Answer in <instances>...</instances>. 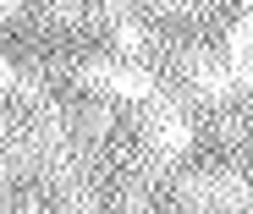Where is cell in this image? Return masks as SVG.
Returning a JSON list of instances; mask_svg holds the SVG:
<instances>
[{
  "instance_id": "obj_1",
  "label": "cell",
  "mask_w": 253,
  "mask_h": 214,
  "mask_svg": "<svg viewBox=\"0 0 253 214\" xmlns=\"http://www.w3.org/2000/svg\"><path fill=\"white\" fill-rule=\"evenodd\" d=\"M149 148L160 154V159H176V154H187L193 148V126H187V115L176 110V105H154V115H149Z\"/></svg>"
},
{
  "instance_id": "obj_2",
  "label": "cell",
  "mask_w": 253,
  "mask_h": 214,
  "mask_svg": "<svg viewBox=\"0 0 253 214\" xmlns=\"http://www.w3.org/2000/svg\"><path fill=\"white\" fill-rule=\"evenodd\" d=\"M231 71H237V82L253 88V11L231 28Z\"/></svg>"
},
{
  "instance_id": "obj_3",
  "label": "cell",
  "mask_w": 253,
  "mask_h": 214,
  "mask_svg": "<svg viewBox=\"0 0 253 214\" xmlns=\"http://www.w3.org/2000/svg\"><path fill=\"white\" fill-rule=\"evenodd\" d=\"M110 38H116V55H121V61H132V55H143V50H149V33H143L138 22H116V33H110Z\"/></svg>"
},
{
  "instance_id": "obj_4",
  "label": "cell",
  "mask_w": 253,
  "mask_h": 214,
  "mask_svg": "<svg viewBox=\"0 0 253 214\" xmlns=\"http://www.w3.org/2000/svg\"><path fill=\"white\" fill-rule=\"evenodd\" d=\"M105 6H126V0H105Z\"/></svg>"
},
{
  "instance_id": "obj_5",
  "label": "cell",
  "mask_w": 253,
  "mask_h": 214,
  "mask_svg": "<svg viewBox=\"0 0 253 214\" xmlns=\"http://www.w3.org/2000/svg\"><path fill=\"white\" fill-rule=\"evenodd\" d=\"M226 214H248V209H226Z\"/></svg>"
}]
</instances>
